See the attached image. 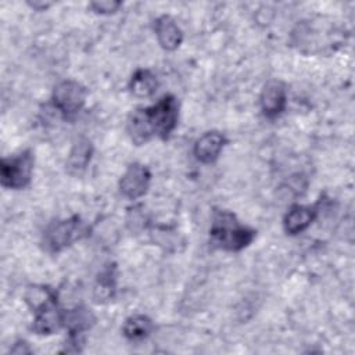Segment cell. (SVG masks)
<instances>
[{
    "mask_svg": "<svg viewBox=\"0 0 355 355\" xmlns=\"http://www.w3.org/2000/svg\"><path fill=\"white\" fill-rule=\"evenodd\" d=\"M179 121V103L175 96L165 94L151 107L136 108L126 121V132L136 146L151 139L166 140L176 129Z\"/></svg>",
    "mask_w": 355,
    "mask_h": 355,
    "instance_id": "cell-1",
    "label": "cell"
},
{
    "mask_svg": "<svg viewBox=\"0 0 355 355\" xmlns=\"http://www.w3.org/2000/svg\"><path fill=\"white\" fill-rule=\"evenodd\" d=\"M257 236V232L244 226L230 211H216L209 229V243L212 247L223 251L237 252L248 247Z\"/></svg>",
    "mask_w": 355,
    "mask_h": 355,
    "instance_id": "cell-2",
    "label": "cell"
},
{
    "mask_svg": "<svg viewBox=\"0 0 355 355\" xmlns=\"http://www.w3.org/2000/svg\"><path fill=\"white\" fill-rule=\"evenodd\" d=\"M26 302L33 309L35 318L32 331L39 336H50L62 327V312L58 306L57 293L47 286L29 287L25 295Z\"/></svg>",
    "mask_w": 355,
    "mask_h": 355,
    "instance_id": "cell-3",
    "label": "cell"
},
{
    "mask_svg": "<svg viewBox=\"0 0 355 355\" xmlns=\"http://www.w3.org/2000/svg\"><path fill=\"white\" fill-rule=\"evenodd\" d=\"M90 234V226L79 215L50 223L43 232V247L49 252H60Z\"/></svg>",
    "mask_w": 355,
    "mask_h": 355,
    "instance_id": "cell-4",
    "label": "cell"
},
{
    "mask_svg": "<svg viewBox=\"0 0 355 355\" xmlns=\"http://www.w3.org/2000/svg\"><path fill=\"white\" fill-rule=\"evenodd\" d=\"M35 157L31 150H24L15 155L4 157L0 164V182L6 189L19 190L31 183Z\"/></svg>",
    "mask_w": 355,
    "mask_h": 355,
    "instance_id": "cell-5",
    "label": "cell"
},
{
    "mask_svg": "<svg viewBox=\"0 0 355 355\" xmlns=\"http://www.w3.org/2000/svg\"><path fill=\"white\" fill-rule=\"evenodd\" d=\"M86 97L87 90L82 83L67 79L55 85L51 94V103L65 119H69L83 108Z\"/></svg>",
    "mask_w": 355,
    "mask_h": 355,
    "instance_id": "cell-6",
    "label": "cell"
},
{
    "mask_svg": "<svg viewBox=\"0 0 355 355\" xmlns=\"http://www.w3.org/2000/svg\"><path fill=\"white\" fill-rule=\"evenodd\" d=\"M151 183L150 169L139 162L130 164L119 180V191L128 200H137L143 197Z\"/></svg>",
    "mask_w": 355,
    "mask_h": 355,
    "instance_id": "cell-7",
    "label": "cell"
},
{
    "mask_svg": "<svg viewBox=\"0 0 355 355\" xmlns=\"http://www.w3.org/2000/svg\"><path fill=\"white\" fill-rule=\"evenodd\" d=\"M287 104V93L286 87L280 80H269L259 96V105L262 110V114L266 118H276L279 116Z\"/></svg>",
    "mask_w": 355,
    "mask_h": 355,
    "instance_id": "cell-8",
    "label": "cell"
},
{
    "mask_svg": "<svg viewBox=\"0 0 355 355\" xmlns=\"http://www.w3.org/2000/svg\"><path fill=\"white\" fill-rule=\"evenodd\" d=\"M226 143L227 140L223 133L218 130H209L196 140L193 153L200 162L212 164L219 158Z\"/></svg>",
    "mask_w": 355,
    "mask_h": 355,
    "instance_id": "cell-9",
    "label": "cell"
},
{
    "mask_svg": "<svg viewBox=\"0 0 355 355\" xmlns=\"http://www.w3.org/2000/svg\"><path fill=\"white\" fill-rule=\"evenodd\" d=\"M96 322V318L90 309L83 305H76L72 309L62 312V327L69 333L72 341H79V336L89 330Z\"/></svg>",
    "mask_w": 355,
    "mask_h": 355,
    "instance_id": "cell-10",
    "label": "cell"
},
{
    "mask_svg": "<svg viewBox=\"0 0 355 355\" xmlns=\"http://www.w3.org/2000/svg\"><path fill=\"white\" fill-rule=\"evenodd\" d=\"M318 215V204L315 205H293L284 215L283 227L287 234L295 236L311 226Z\"/></svg>",
    "mask_w": 355,
    "mask_h": 355,
    "instance_id": "cell-11",
    "label": "cell"
},
{
    "mask_svg": "<svg viewBox=\"0 0 355 355\" xmlns=\"http://www.w3.org/2000/svg\"><path fill=\"white\" fill-rule=\"evenodd\" d=\"M155 36L164 50L173 51L183 42V32L171 15H159L154 24Z\"/></svg>",
    "mask_w": 355,
    "mask_h": 355,
    "instance_id": "cell-12",
    "label": "cell"
},
{
    "mask_svg": "<svg viewBox=\"0 0 355 355\" xmlns=\"http://www.w3.org/2000/svg\"><path fill=\"white\" fill-rule=\"evenodd\" d=\"M92 155H93L92 141L86 137H79L73 143L65 162V168L68 173L80 175L82 172H85V169L92 161Z\"/></svg>",
    "mask_w": 355,
    "mask_h": 355,
    "instance_id": "cell-13",
    "label": "cell"
},
{
    "mask_svg": "<svg viewBox=\"0 0 355 355\" xmlns=\"http://www.w3.org/2000/svg\"><path fill=\"white\" fill-rule=\"evenodd\" d=\"M130 93L139 98L151 97L158 89V79L150 71L144 68H139L133 72L129 82Z\"/></svg>",
    "mask_w": 355,
    "mask_h": 355,
    "instance_id": "cell-14",
    "label": "cell"
},
{
    "mask_svg": "<svg viewBox=\"0 0 355 355\" xmlns=\"http://www.w3.org/2000/svg\"><path fill=\"white\" fill-rule=\"evenodd\" d=\"M116 268L115 265H108L105 269H103L96 280L94 290H93V297L96 302H107L110 301L114 294H115V287H116Z\"/></svg>",
    "mask_w": 355,
    "mask_h": 355,
    "instance_id": "cell-15",
    "label": "cell"
},
{
    "mask_svg": "<svg viewBox=\"0 0 355 355\" xmlns=\"http://www.w3.org/2000/svg\"><path fill=\"white\" fill-rule=\"evenodd\" d=\"M153 329H154L153 320L146 315L137 313V315L129 316L125 320L122 331L126 338L136 341V340H143V338L148 337L150 333L153 331Z\"/></svg>",
    "mask_w": 355,
    "mask_h": 355,
    "instance_id": "cell-16",
    "label": "cell"
},
{
    "mask_svg": "<svg viewBox=\"0 0 355 355\" xmlns=\"http://www.w3.org/2000/svg\"><path fill=\"white\" fill-rule=\"evenodd\" d=\"M122 6L121 1H115V0H100V1H92L89 4V7L96 12V14H114L119 10V7Z\"/></svg>",
    "mask_w": 355,
    "mask_h": 355,
    "instance_id": "cell-17",
    "label": "cell"
},
{
    "mask_svg": "<svg viewBox=\"0 0 355 355\" xmlns=\"http://www.w3.org/2000/svg\"><path fill=\"white\" fill-rule=\"evenodd\" d=\"M11 352L12 354H29L32 352L31 348L28 347V344L25 341H18L14 344V347L11 348Z\"/></svg>",
    "mask_w": 355,
    "mask_h": 355,
    "instance_id": "cell-18",
    "label": "cell"
},
{
    "mask_svg": "<svg viewBox=\"0 0 355 355\" xmlns=\"http://www.w3.org/2000/svg\"><path fill=\"white\" fill-rule=\"evenodd\" d=\"M28 4H29L32 8L37 10V11L46 10L47 7H50V6H51V3H49V1H29Z\"/></svg>",
    "mask_w": 355,
    "mask_h": 355,
    "instance_id": "cell-19",
    "label": "cell"
}]
</instances>
